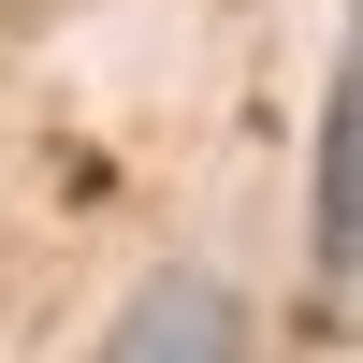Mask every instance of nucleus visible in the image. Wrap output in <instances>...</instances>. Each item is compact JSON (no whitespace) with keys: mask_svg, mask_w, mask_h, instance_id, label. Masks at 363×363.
<instances>
[{"mask_svg":"<svg viewBox=\"0 0 363 363\" xmlns=\"http://www.w3.org/2000/svg\"><path fill=\"white\" fill-rule=\"evenodd\" d=\"M102 363H233V291L218 277H145L131 320L102 335Z\"/></svg>","mask_w":363,"mask_h":363,"instance_id":"obj_1","label":"nucleus"},{"mask_svg":"<svg viewBox=\"0 0 363 363\" xmlns=\"http://www.w3.org/2000/svg\"><path fill=\"white\" fill-rule=\"evenodd\" d=\"M320 277H349L363 262V73H335L320 87Z\"/></svg>","mask_w":363,"mask_h":363,"instance_id":"obj_2","label":"nucleus"}]
</instances>
